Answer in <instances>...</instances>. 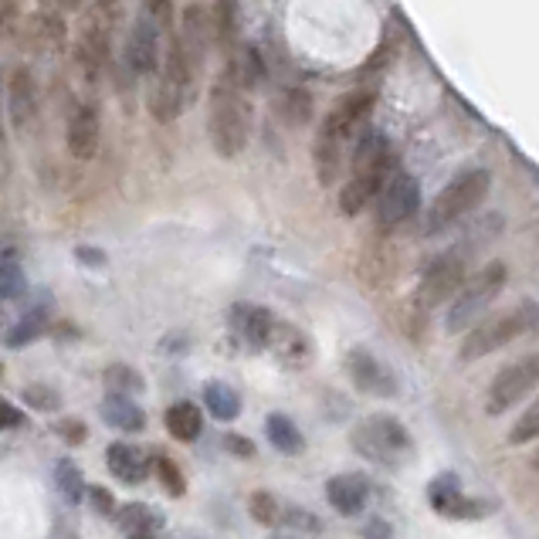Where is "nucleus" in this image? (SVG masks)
Masks as SVG:
<instances>
[{
	"label": "nucleus",
	"instance_id": "nucleus-16",
	"mask_svg": "<svg viewBox=\"0 0 539 539\" xmlns=\"http://www.w3.org/2000/svg\"><path fill=\"white\" fill-rule=\"evenodd\" d=\"M99 136H103V122L92 103H78L68 116V129H64V142H68V153L78 163H89L92 156L99 153Z\"/></svg>",
	"mask_w": 539,
	"mask_h": 539
},
{
	"label": "nucleus",
	"instance_id": "nucleus-45",
	"mask_svg": "<svg viewBox=\"0 0 539 539\" xmlns=\"http://www.w3.org/2000/svg\"><path fill=\"white\" fill-rule=\"evenodd\" d=\"M529 465H533V472H539V448H536V455H533V462Z\"/></svg>",
	"mask_w": 539,
	"mask_h": 539
},
{
	"label": "nucleus",
	"instance_id": "nucleus-17",
	"mask_svg": "<svg viewBox=\"0 0 539 539\" xmlns=\"http://www.w3.org/2000/svg\"><path fill=\"white\" fill-rule=\"evenodd\" d=\"M105 465H109L113 478H119L122 485H142V482L150 478V472H153V458H150L146 451L136 448V445H126V441L109 445Z\"/></svg>",
	"mask_w": 539,
	"mask_h": 539
},
{
	"label": "nucleus",
	"instance_id": "nucleus-40",
	"mask_svg": "<svg viewBox=\"0 0 539 539\" xmlns=\"http://www.w3.org/2000/svg\"><path fill=\"white\" fill-rule=\"evenodd\" d=\"M224 445H228L234 455H244V458H248V455H255V445H251V441H244L241 435H228L224 437Z\"/></svg>",
	"mask_w": 539,
	"mask_h": 539
},
{
	"label": "nucleus",
	"instance_id": "nucleus-10",
	"mask_svg": "<svg viewBox=\"0 0 539 539\" xmlns=\"http://www.w3.org/2000/svg\"><path fill=\"white\" fill-rule=\"evenodd\" d=\"M119 21V0H95L89 17L82 24L78 34V64L89 72V78H95L109 62L113 52V31Z\"/></svg>",
	"mask_w": 539,
	"mask_h": 539
},
{
	"label": "nucleus",
	"instance_id": "nucleus-30",
	"mask_svg": "<svg viewBox=\"0 0 539 539\" xmlns=\"http://www.w3.org/2000/svg\"><path fill=\"white\" fill-rule=\"evenodd\" d=\"M539 437V397L529 404L526 411H519L513 431H509V445H526Z\"/></svg>",
	"mask_w": 539,
	"mask_h": 539
},
{
	"label": "nucleus",
	"instance_id": "nucleus-21",
	"mask_svg": "<svg viewBox=\"0 0 539 539\" xmlns=\"http://www.w3.org/2000/svg\"><path fill=\"white\" fill-rule=\"evenodd\" d=\"M163 424H167L170 437H177L183 445H191L201 437L204 431V411L193 404V400H177V404H170L167 414H163Z\"/></svg>",
	"mask_w": 539,
	"mask_h": 539
},
{
	"label": "nucleus",
	"instance_id": "nucleus-19",
	"mask_svg": "<svg viewBox=\"0 0 539 539\" xmlns=\"http://www.w3.org/2000/svg\"><path fill=\"white\" fill-rule=\"evenodd\" d=\"M7 109H11V122L17 129H27L38 116V89L31 72H14L11 89H7Z\"/></svg>",
	"mask_w": 539,
	"mask_h": 539
},
{
	"label": "nucleus",
	"instance_id": "nucleus-1",
	"mask_svg": "<svg viewBox=\"0 0 539 539\" xmlns=\"http://www.w3.org/2000/svg\"><path fill=\"white\" fill-rule=\"evenodd\" d=\"M373 103H377V95L370 89L347 92L329 109V116L319 122V132H316V142H312V163H316V177H319L322 187H329L339 177L343 160L357 146L359 129H363V122L370 116Z\"/></svg>",
	"mask_w": 539,
	"mask_h": 539
},
{
	"label": "nucleus",
	"instance_id": "nucleus-41",
	"mask_svg": "<svg viewBox=\"0 0 539 539\" xmlns=\"http://www.w3.org/2000/svg\"><path fill=\"white\" fill-rule=\"evenodd\" d=\"M367 536H370V539H387V536H390V526H387V523H380V519H373V526L367 529Z\"/></svg>",
	"mask_w": 539,
	"mask_h": 539
},
{
	"label": "nucleus",
	"instance_id": "nucleus-34",
	"mask_svg": "<svg viewBox=\"0 0 539 539\" xmlns=\"http://www.w3.org/2000/svg\"><path fill=\"white\" fill-rule=\"evenodd\" d=\"M34 27H38V34L44 41L54 38V44H62V41H64V24H62V17H58V14L41 11L38 17H34Z\"/></svg>",
	"mask_w": 539,
	"mask_h": 539
},
{
	"label": "nucleus",
	"instance_id": "nucleus-46",
	"mask_svg": "<svg viewBox=\"0 0 539 539\" xmlns=\"http://www.w3.org/2000/svg\"><path fill=\"white\" fill-rule=\"evenodd\" d=\"M271 539H296V536H285V533H279V536H271Z\"/></svg>",
	"mask_w": 539,
	"mask_h": 539
},
{
	"label": "nucleus",
	"instance_id": "nucleus-22",
	"mask_svg": "<svg viewBox=\"0 0 539 539\" xmlns=\"http://www.w3.org/2000/svg\"><path fill=\"white\" fill-rule=\"evenodd\" d=\"M269 349L279 353V359L289 363V367H306L309 357H312V347H309V339L302 336V329L289 326V322H279V326H275V336H271Z\"/></svg>",
	"mask_w": 539,
	"mask_h": 539
},
{
	"label": "nucleus",
	"instance_id": "nucleus-8",
	"mask_svg": "<svg viewBox=\"0 0 539 539\" xmlns=\"http://www.w3.org/2000/svg\"><path fill=\"white\" fill-rule=\"evenodd\" d=\"M488 187H492V173L488 170H462L458 177H451L441 193L435 197V204L427 207V224L424 231L437 234L468 218L482 201H485Z\"/></svg>",
	"mask_w": 539,
	"mask_h": 539
},
{
	"label": "nucleus",
	"instance_id": "nucleus-18",
	"mask_svg": "<svg viewBox=\"0 0 539 539\" xmlns=\"http://www.w3.org/2000/svg\"><path fill=\"white\" fill-rule=\"evenodd\" d=\"M326 499L339 515H359L370 502V482H367V475H357V472L333 475L326 482Z\"/></svg>",
	"mask_w": 539,
	"mask_h": 539
},
{
	"label": "nucleus",
	"instance_id": "nucleus-25",
	"mask_svg": "<svg viewBox=\"0 0 539 539\" xmlns=\"http://www.w3.org/2000/svg\"><path fill=\"white\" fill-rule=\"evenodd\" d=\"M265 435H269L271 448L282 451V455H299V451L306 448L302 431H299L296 421L285 417V414H269V417H265Z\"/></svg>",
	"mask_w": 539,
	"mask_h": 539
},
{
	"label": "nucleus",
	"instance_id": "nucleus-20",
	"mask_svg": "<svg viewBox=\"0 0 539 539\" xmlns=\"http://www.w3.org/2000/svg\"><path fill=\"white\" fill-rule=\"evenodd\" d=\"M103 421L109 427H116L122 435H136L146 427V414L132 397H122V394H105L103 400Z\"/></svg>",
	"mask_w": 539,
	"mask_h": 539
},
{
	"label": "nucleus",
	"instance_id": "nucleus-12",
	"mask_svg": "<svg viewBox=\"0 0 539 539\" xmlns=\"http://www.w3.org/2000/svg\"><path fill=\"white\" fill-rule=\"evenodd\" d=\"M465 275H468V255L465 251L448 248V251L435 255L421 271V289H417L421 306L435 309L441 302H451L465 285Z\"/></svg>",
	"mask_w": 539,
	"mask_h": 539
},
{
	"label": "nucleus",
	"instance_id": "nucleus-32",
	"mask_svg": "<svg viewBox=\"0 0 539 539\" xmlns=\"http://www.w3.org/2000/svg\"><path fill=\"white\" fill-rule=\"evenodd\" d=\"M24 289H27V279H24V269H21L17 261L0 265V302H11V299H17Z\"/></svg>",
	"mask_w": 539,
	"mask_h": 539
},
{
	"label": "nucleus",
	"instance_id": "nucleus-23",
	"mask_svg": "<svg viewBox=\"0 0 539 539\" xmlns=\"http://www.w3.org/2000/svg\"><path fill=\"white\" fill-rule=\"evenodd\" d=\"M427 499H431V505H435L437 513H445V515H468L472 509H478V505H468V499H465V492L455 475H437L435 482L427 485Z\"/></svg>",
	"mask_w": 539,
	"mask_h": 539
},
{
	"label": "nucleus",
	"instance_id": "nucleus-36",
	"mask_svg": "<svg viewBox=\"0 0 539 539\" xmlns=\"http://www.w3.org/2000/svg\"><path fill=\"white\" fill-rule=\"evenodd\" d=\"M89 499H92V505L99 509V513H105V515H113V513H119V505H116V499L105 492V488H89Z\"/></svg>",
	"mask_w": 539,
	"mask_h": 539
},
{
	"label": "nucleus",
	"instance_id": "nucleus-43",
	"mask_svg": "<svg viewBox=\"0 0 539 539\" xmlns=\"http://www.w3.org/2000/svg\"><path fill=\"white\" fill-rule=\"evenodd\" d=\"M52 4L58 7V11H78L85 0H52Z\"/></svg>",
	"mask_w": 539,
	"mask_h": 539
},
{
	"label": "nucleus",
	"instance_id": "nucleus-3",
	"mask_svg": "<svg viewBox=\"0 0 539 539\" xmlns=\"http://www.w3.org/2000/svg\"><path fill=\"white\" fill-rule=\"evenodd\" d=\"M390 177H394L390 142L380 132H363L357 146H353V167H349V177L343 183V191H339V211L347 218L363 214L380 197Z\"/></svg>",
	"mask_w": 539,
	"mask_h": 539
},
{
	"label": "nucleus",
	"instance_id": "nucleus-35",
	"mask_svg": "<svg viewBox=\"0 0 539 539\" xmlns=\"http://www.w3.org/2000/svg\"><path fill=\"white\" fill-rule=\"evenodd\" d=\"M24 400L34 407V411H52L54 404H58V394L48 390V387H27L24 390Z\"/></svg>",
	"mask_w": 539,
	"mask_h": 539
},
{
	"label": "nucleus",
	"instance_id": "nucleus-4",
	"mask_svg": "<svg viewBox=\"0 0 539 539\" xmlns=\"http://www.w3.org/2000/svg\"><path fill=\"white\" fill-rule=\"evenodd\" d=\"M201 68H204V64L197 62V58L180 44L177 34H173V38L167 41L163 64H160V72H156L153 82H150V99H146L150 116H153L156 122H173V119L191 105L193 92H197Z\"/></svg>",
	"mask_w": 539,
	"mask_h": 539
},
{
	"label": "nucleus",
	"instance_id": "nucleus-29",
	"mask_svg": "<svg viewBox=\"0 0 539 539\" xmlns=\"http://www.w3.org/2000/svg\"><path fill=\"white\" fill-rule=\"evenodd\" d=\"M105 384H109V394H122V397H132L142 390V373L126 367V363H113L105 370Z\"/></svg>",
	"mask_w": 539,
	"mask_h": 539
},
{
	"label": "nucleus",
	"instance_id": "nucleus-37",
	"mask_svg": "<svg viewBox=\"0 0 539 539\" xmlns=\"http://www.w3.org/2000/svg\"><path fill=\"white\" fill-rule=\"evenodd\" d=\"M58 435H64V441H68V445H82L89 431H85V424H82V421H62V424H58Z\"/></svg>",
	"mask_w": 539,
	"mask_h": 539
},
{
	"label": "nucleus",
	"instance_id": "nucleus-15",
	"mask_svg": "<svg viewBox=\"0 0 539 539\" xmlns=\"http://www.w3.org/2000/svg\"><path fill=\"white\" fill-rule=\"evenodd\" d=\"M347 373L349 380L357 384V390L370 394V397H394L397 394V377L390 373L387 363L373 357L370 349H349Z\"/></svg>",
	"mask_w": 539,
	"mask_h": 539
},
{
	"label": "nucleus",
	"instance_id": "nucleus-14",
	"mask_svg": "<svg viewBox=\"0 0 539 539\" xmlns=\"http://www.w3.org/2000/svg\"><path fill=\"white\" fill-rule=\"evenodd\" d=\"M228 326H231L234 339H238L241 347L269 349L279 319H275L265 306H255V302H238V306H231V312H228Z\"/></svg>",
	"mask_w": 539,
	"mask_h": 539
},
{
	"label": "nucleus",
	"instance_id": "nucleus-7",
	"mask_svg": "<svg viewBox=\"0 0 539 539\" xmlns=\"http://www.w3.org/2000/svg\"><path fill=\"white\" fill-rule=\"evenodd\" d=\"M505 279H509V269L502 261H488L478 271H472L458 289V296L448 302L445 329L448 333H465V329L478 326V316L499 299V292L505 289Z\"/></svg>",
	"mask_w": 539,
	"mask_h": 539
},
{
	"label": "nucleus",
	"instance_id": "nucleus-2",
	"mask_svg": "<svg viewBox=\"0 0 539 539\" xmlns=\"http://www.w3.org/2000/svg\"><path fill=\"white\" fill-rule=\"evenodd\" d=\"M207 136L214 153L224 160H234L248 150L251 140V99L241 82L224 68L220 78L211 89V105H207Z\"/></svg>",
	"mask_w": 539,
	"mask_h": 539
},
{
	"label": "nucleus",
	"instance_id": "nucleus-42",
	"mask_svg": "<svg viewBox=\"0 0 539 539\" xmlns=\"http://www.w3.org/2000/svg\"><path fill=\"white\" fill-rule=\"evenodd\" d=\"M17 258V248L7 241H0V265H7V261H14Z\"/></svg>",
	"mask_w": 539,
	"mask_h": 539
},
{
	"label": "nucleus",
	"instance_id": "nucleus-28",
	"mask_svg": "<svg viewBox=\"0 0 539 539\" xmlns=\"http://www.w3.org/2000/svg\"><path fill=\"white\" fill-rule=\"evenodd\" d=\"M54 485H58V492L64 495L68 505H78V502L89 495V492H85V482H82V472H78V465L68 462V458H62V462L54 465Z\"/></svg>",
	"mask_w": 539,
	"mask_h": 539
},
{
	"label": "nucleus",
	"instance_id": "nucleus-39",
	"mask_svg": "<svg viewBox=\"0 0 539 539\" xmlns=\"http://www.w3.org/2000/svg\"><path fill=\"white\" fill-rule=\"evenodd\" d=\"M21 421H24V414L14 411L7 400H0V431H4V427H17Z\"/></svg>",
	"mask_w": 539,
	"mask_h": 539
},
{
	"label": "nucleus",
	"instance_id": "nucleus-9",
	"mask_svg": "<svg viewBox=\"0 0 539 539\" xmlns=\"http://www.w3.org/2000/svg\"><path fill=\"white\" fill-rule=\"evenodd\" d=\"M353 448L367 462L397 465L411 451V435H407V427L397 417L373 414V417H367V421H359L353 427Z\"/></svg>",
	"mask_w": 539,
	"mask_h": 539
},
{
	"label": "nucleus",
	"instance_id": "nucleus-11",
	"mask_svg": "<svg viewBox=\"0 0 539 539\" xmlns=\"http://www.w3.org/2000/svg\"><path fill=\"white\" fill-rule=\"evenodd\" d=\"M536 384H539V349H533V353H523L519 359L505 363V367L492 377L488 394H485V411L488 414L513 411L515 404L526 397Z\"/></svg>",
	"mask_w": 539,
	"mask_h": 539
},
{
	"label": "nucleus",
	"instance_id": "nucleus-31",
	"mask_svg": "<svg viewBox=\"0 0 539 539\" xmlns=\"http://www.w3.org/2000/svg\"><path fill=\"white\" fill-rule=\"evenodd\" d=\"M153 472H156V478H160V485L167 488L173 499H180V495L187 492V482H183V475H180V468H177L173 458H167V455H156Z\"/></svg>",
	"mask_w": 539,
	"mask_h": 539
},
{
	"label": "nucleus",
	"instance_id": "nucleus-6",
	"mask_svg": "<svg viewBox=\"0 0 539 539\" xmlns=\"http://www.w3.org/2000/svg\"><path fill=\"white\" fill-rule=\"evenodd\" d=\"M533 333H539V306L533 299H526V302L505 309V312H495V316L482 319L478 326H472L465 333L462 347H458V359L462 363H475V359L492 357V353L505 349L509 343Z\"/></svg>",
	"mask_w": 539,
	"mask_h": 539
},
{
	"label": "nucleus",
	"instance_id": "nucleus-13",
	"mask_svg": "<svg viewBox=\"0 0 539 539\" xmlns=\"http://www.w3.org/2000/svg\"><path fill=\"white\" fill-rule=\"evenodd\" d=\"M373 211H377L380 228H400L404 220H411L421 211V183H417V177L394 173L380 191V197L373 201Z\"/></svg>",
	"mask_w": 539,
	"mask_h": 539
},
{
	"label": "nucleus",
	"instance_id": "nucleus-26",
	"mask_svg": "<svg viewBox=\"0 0 539 539\" xmlns=\"http://www.w3.org/2000/svg\"><path fill=\"white\" fill-rule=\"evenodd\" d=\"M204 407L218 421H234L238 414H241V397H238V390H234L231 384H224V380H211V384L204 387Z\"/></svg>",
	"mask_w": 539,
	"mask_h": 539
},
{
	"label": "nucleus",
	"instance_id": "nucleus-24",
	"mask_svg": "<svg viewBox=\"0 0 539 539\" xmlns=\"http://www.w3.org/2000/svg\"><path fill=\"white\" fill-rule=\"evenodd\" d=\"M116 515H119V526H122L126 539H156V533L163 529V519H160L150 505H142V502L122 505Z\"/></svg>",
	"mask_w": 539,
	"mask_h": 539
},
{
	"label": "nucleus",
	"instance_id": "nucleus-27",
	"mask_svg": "<svg viewBox=\"0 0 539 539\" xmlns=\"http://www.w3.org/2000/svg\"><path fill=\"white\" fill-rule=\"evenodd\" d=\"M48 329V306H38L24 312L21 319L11 326V333H7V347L11 349H21V347H31L34 339H41Z\"/></svg>",
	"mask_w": 539,
	"mask_h": 539
},
{
	"label": "nucleus",
	"instance_id": "nucleus-5",
	"mask_svg": "<svg viewBox=\"0 0 539 539\" xmlns=\"http://www.w3.org/2000/svg\"><path fill=\"white\" fill-rule=\"evenodd\" d=\"M173 27V7L170 0H142L140 14L132 21L126 38L122 64L132 78H153L163 64V38Z\"/></svg>",
	"mask_w": 539,
	"mask_h": 539
},
{
	"label": "nucleus",
	"instance_id": "nucleus-44",
	"mask_svg": "<svg viewBox=\"0 0 539 539\" xmlns=\"http://www.w3.org/2000/svg\"><path fill=\"white\" fill-rule=\"evenodd\" d=\"M7 142V132H4V95H0V146Z\"/></svg>",
	"mask_w": 539,
	"mask_h": 539
},
{
	"label": "nucleus",
	"instance_id": "nucleus-33",
	"mask_svg": "<svg viewBox=\"0 0 539 539\" xmlns=\"http://www.w3.org/2000/svg\"><path fill=\"white\" fill-rule=\"evenodd\" d=\"M248 509H251V515H255L261 526L279 523V502H275V495H269V492H255L251 502H248Z\"/></svg>",
	"mask_w": 539,
	"mask_h": 539
},
{
	"label": "nucleus",
	"instance_id": "nucleus-38",
	"mask_svg": "<svg viewBox=\"0 0 539 539\" xmlns=\"http://www.w3.org/2000/svg\"><path fill=\"white\" fill-rule=\"evenodd\" d=\"M75 258L82 261V265H89V269H103V265H105V255L99 251V248H92V244H82V248H75Z\"/></svg>",
	"mask_w": 539,
	"mask_h": 539
}]
</instances>
